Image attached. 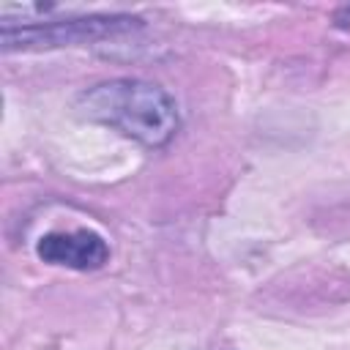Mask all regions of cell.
Segmentation results:
<instances>
[{"label":"cell","instance_id":"1","mask_svg":"<svg viewBox=\"0 0 350 350\" xmlns=\"http://www.w3.org/2000/svg\"><path fill=\"white\" fill-rule=\"evenodd\" d=\"M77 112L85 120L109 126L145 148L167 145L180 126L175 98L145 79H109L88 88L77 98Z\"/></svg>","mask_w":350,"mask_h":350},{"label":"cell","instance_id":"3","mask_svg":"<svg viewBox=\"0 0 350 350\" xmlns=\"http://www.w3.org/2000/svg\"><path fill=\"white\" fill-rule=\"evenodd\" d=\"M36 254L49 265H63L74 271H96L109 260L107 241L93 230L46 232L36 243Z\"/></svg>","mask_w":350,"mask_h":350},{"label":"cell","instance_id":"4","mask_svg":"<svg viewBox=\"0 0 350 350\" xmlns=\"http://www.w3.org/2000/svg\"><path fill=\"white\" fill-rule=\"evenodd\" d=\"M334 25H336V27H345V30H350V5H342V8H336V14H334Z\"/></svg>","mask_w":350,"mask_h":350},{"label":"cell","instance_id":"2","mask_svg":"<svg viewBox=\"0 0 350 350\" xmlns=\"http://www.w3.org/2000/svg\"><path fill=\"white\" fill-rule=\"evenodd\" d=\"M139 19L115 14V16H74L63 22H46V25H25V27H3V52L14 49H49V46H68L82 44L93 38H104L109 33H120L134 27Z\"/></svg>","mask_w":350,"mask_h":350}]
</instances>
